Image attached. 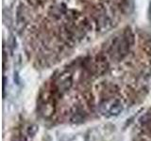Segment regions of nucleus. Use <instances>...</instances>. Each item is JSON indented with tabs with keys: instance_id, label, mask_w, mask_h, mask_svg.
<instances>
[{
	"instance_id": "1",
	"label": "nucleus",
	"mask_w": 151,
	"mask_h": 141,
	"mask_svg": "<svg viewBox=\"0 0 151 141\" xmlns=\"http://www.w3.org/2000/svg\"><path fill=\"white\" fill-rule=\"evenodd\" d=\"M129 0H22L17 23L27 54L54 62L117 25Z\"/></svg>"
},
{
	"instance_id": "2",
	"label": "nucleus",
	"mask_w": 151,
	"mask_h": 141,
	"mask_svg": "<svg viewBox=\"0 0 151 141\" xmlns=\"http://www.w3.org/2000/svg\"><path fill=\"white\" fill-rule=\"evenodd\" d=\"M124 109V105L118 99H108L100 105V111L107 116H118Z\"/></svg>"
},
{
	"instance_id": "3",
	"label": "nucleus",
	"mask_w": 151,
	"mask_h": 141,
	"mask_svg": "<svg viewBox=\"0 0 151 141\" xmlns=\"http://www.w3.org/2000/svg\"><path fill=\"white\" fill-rule=\"evenodd\" d=\"M37 131H38V126L36 125H31L28 127V129H27V134L29 135H34L36 133H37Z\"/></svg>"
}]
</instances>
